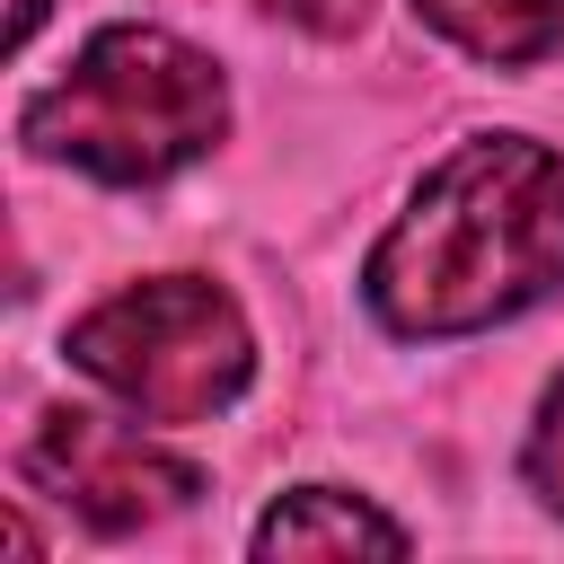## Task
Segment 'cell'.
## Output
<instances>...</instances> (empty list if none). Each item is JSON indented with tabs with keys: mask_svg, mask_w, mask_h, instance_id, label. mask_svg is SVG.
Here are the masks:
<instances>
[{
	"mask_svg": "<svg viewBox=\"0 0 564 564\" xmlns=\"http://www.w3.org/2000/svg\"><path fill=\"white\" fill-rule=\"evenodd\" d=\"M564 282V159L538 141H467L423 176L370 256V308L397 335H467Z\"/></svg>",
	"mask_w": 564,
	"mask_h": 564,
	"instance_id": "obj_1",
	"label": "cell"
},
{
	"mask_svg": "<svg viewBox=\"0 0 564 564\" xmlns=\"http://www.w3.org/2000/svg\"><path fill=\"white\" fill-rule=\"evenodd\" d=\"M220 123H229L220 70L159 26H106L70 62V79H53L26 106L35 150L79 159L88 176H115V185L176 176L185 159H203L220 141Z\"/></svg>",
	"mask_w": 564,
	"mask_h": 564,
	"instance_id": "obj_2",
	"label": "cell"
},
{
	"mask_svg": "<svg viewBox=\"0 0 564 564\" xmlns=\"http://www.w3.org/2000/svg\"><path fill=\"white\" fill-rule=\"evenodd\" d=\"M70 361L150 423H203L247 388L256 344L220 282L159 273V282H132L106 308H88L70 326Z\"/></svg>",
	"mask_w": 564,
	"mask_h": 564,
	"instance_id": "obj_3",
	"label": "cell"
},
{
	"mask_svg": "<svg viewBox=\"0 0 564 564\" xmlns=\"http://www.w3.org/2000/svg\"><path fill=\"white\" fill-rule=\"evenodd\" d=\"M26 476L44 494H62L88 529L123 538V529H150L167 511L194 502V467L150 449L141 432H115L106 414H79V405H53L26 441Z\"/></svg>",
	"mask_w": 564,
	"mask_h": 564,
	"instance_id": "obj_4",
	"label": "cell"
},
{
	"mask_svg": "<svg viewBox=\"0 0 564 564\" xmlns=\"http://www.w3.org/2000/svg\"><path fill=\"white\" fill-rule=\"evenodd\" d=\"M256 555H405V529L335 485H300L256 520Z\"/></svg>",
	"mask_w": 564,
	"mask_h": 564,
	"instance_id": "obj_5",
	"label": "cell"
},
{
	"mask_svg": "<svg viewBox=\"0 0 564 564\" xmlns=\"http://www.w3.org/2000/svg\"><path fill=\"white\" fill-rule=\"evenodd\" d=\"M414 9L485 62H538L564 44V0H414Z\"/></svg>",
	"mask_w": 564,
	"mask_h": 564,
	"instance_id": "obj_6",
	"label": "cell"
},
{
	"mask_svg": "<svg viewBox=\"0 0 564 564\" xmlns=\"http://www.w3.org/2000/svg\"><path fill=\"white\" fill-rule=\"evenodd\" d=\"M529 485L564 511V388L546 397V414H538V432H529Z\"/></svg>",
	"mask_w": 564,
	"mask_h": 564,
	"instance_id": "obj_7",
	"label": "cell"
},
{
	"mask_svg": "<svg viewBox=\"0 0 564 564\" xmlns=\"http://www.w3.org/2000/svg\"><path fill=\"white\" fill-rule=\"evenodd\" d=\"M282 18H300V26H317V35H344V26H361V9L370 0H273Z\"/></svg>",
	"mask_w": 564,
	"mask_h": 564,
	"instance_id": "obj_8",
	"label": "cell"
},
{
	"mask_svg": "<svg viewBox=\"0 0 564 564\" xmlns=\"http://www.w3.org/2000/svg\"><path fill=\"white\" fill-rule=\"evenodd\" d=\"M44 9H53V0H18V18H9V35H18V44H26V35H35V18H44Z\"/></svg>",
	"mask_w": 564,
	"mask_h": 564,
	"instance_id": "obj_9",
	"label": "cell"
}]
</instances>
